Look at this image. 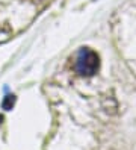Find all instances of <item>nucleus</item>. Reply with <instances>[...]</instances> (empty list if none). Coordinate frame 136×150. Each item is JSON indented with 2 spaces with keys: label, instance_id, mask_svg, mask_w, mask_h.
I'll return each instance as SVG.
<instances>
[{
  "label": "nucleus",
  "instance_id": "f257e3e1",
  "mask_svg": "<svg viewBox=\"0 0 136 150\" xmlns=\"http://www.w3.org/2000/svg\"><path fill=\"white\" fill-rule=\"evenodd\" d=\"M74 68H76V73L80 76H86V77L94 76L100 68V58L92 49L82 47L76 55Z\"/></svg>",
  "mask_w": 136,
  "mask_h": 150
},
{
  "label": "nucleus",
  "instance_id": "f03ea898",
  "mask_svg": "<svg viewBox=\"0 0 136 150\" xmlns=\"http://www.w3.org/2000/svg\"><path fill=\"white\" fill-rule=\"evenodd\" d=\"M14 105H15V96H14V94L5 96V99H3V102H2V108H3L5 111H11V109L14 108Z\"/></svg>",
  "mask_w": 136,
  "mask_h": 150
}]
</instances>
